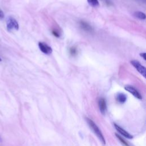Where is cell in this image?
<instances>
[{
	"label": "cell",
	"mask_w": 146,
	"mask_h": 146,
	"mask_svg": "<svg viewBox=\"0 0 146 146\" xmlns=\"http://www.w3.org/2000/svg\"><path fill=\"white\" fill-rule=\"evenodd\" d=\"M86 121H87L88 124L89 125L90 127L91 128V129L93 131V132L95 133V134L99 139L100 141H102L103 144H105L106 141H105L104 137L101 131L99 129V127L97 126V125L92 120L90 119L89 118H86Z\"/></svg>",
	"instance_id": "obj_1"
},
{
	"label": "cell",
	"mask_w": 146,
	"mask_h": 146,
	"mask_svg": "<svg viewBox=\"0 0 146 146\" xmlns=\"http://www.w3.org/2000/svg\"><path fill=\"white\" fill-rule=\"evenodd\" d=\"M6 28L8 31L18 30L19 29V24L17 20L13 17H9L6 21Z\"/></svg>",
	"instance_id": "obj_2"
},
{
	"label": "cell",
	"mask_w": 146,
	"mask_h": 146,
	"mask_svg": "<svg viewBox=\"0 0 146 146\" xmlns=\"http://www.w3.org/2000/svg\"><path fill=\"white\" fill-rule=\"evenodd\" d=\"M131 64L135 68V69L144 78L146 76V69L145 68L140 64V63L136 60H132L131 61Z\"/></svg>",
	"instance_id": "obj_3"
},
{
	"label": "cell",
	"mask_w": 146,
	"mask_h": 146,
	"mask_svg": "<svg viewBox=\"0 0 146 146\" xmlns=\"http://www.w3.org/2000/svg\"><path fill=\"white\" fill-rule=\"evenodd\" d=\"M38 47L40 49V50L44 54H50L52 51V48L49 46L48 44H47L46 43H44V42H39L38 43Z\"/></svg>",
	"instance_id": "obj_4"
},
{
	"label": "cell",
	"mask_w": 146,
	"mask_h": 146,
	"mask_svg": "<svg viewBox=\"0 0 146 146\" xmlns=\"http://www.w3.org/2000/svg\"><path fill=\"white\" fill-rule=\"evenodd\" d=\"M124 88L126 91H128L129 93H131L132 95H133L135 98H136L139 99H142V96H141V94L133 86H129V85H127L124 87Z\"/></svg>",
	"instance_id": "obj_5"
},
{
	"label": "cell",
	"mask_w": 146,
	"mask_h": 146,
	"mask_svg": "<svg viewBox=\"0 0 146 146\" xmlns=\"http://www.w3.org/2000/svg\"><path fill=\"white\" fill-rule=\"evenodd\" d=\"M114 126H115V128L116 129V131L119 133H120L121 135H123L124 137H127L128 139H132L133 138V136L131 134H129L127 131H126L125 129H124L123 128H122L121 127H120L116 124H114Z\"/></svg>",
	"instance_id": "obj_6"
},
{
	"label": "cell",
	"mask_w": 146,
	"mask_h": 146,
	"mask_svg": "<svg viewBox=\"0 0 146 146\" xmlns=\"http://www.w3.org/2000/svg\"><path fill=\"white\" fill-rule=\"evenodd\" d=\"M98 104H99V108L100 109L101 113L103 114H104L107 110V105H106V100L103 98H100L99 100Z\"/></svg>",
	"instance_id": "obj_7"
},
{
	"label": "cell",
	"mask_w": 146,
	"mask_h": 146,
	"mask_svg": "<svg viewBox=\"0 0 146 146\" xmlns=\"http://www.w3.org/2000/svg\"><path fill=\"white\" fill-rule=\"evenodd\" d=\"M80 26L81 27V28L82 29H83L86 31L91 32L92 31V27L88 23H87V22H86L84 21H82L80 22Z\"/></svg>",
	"instance_id": "obj_8"
},
{
	"label": "cell",
	"mask_w": 146,
	"mask_h": 146,
	"mask_svg": "<svg viewBox=\"0 0 146 146\" xmlns=\"http://www.w3.org/2000/svg\"><path fill=\"white\" fill-rule=\"evenodd\" d=\"M116 100L120 103H124L127 100V96L123 93H118L116 97Z\"/></svg>",
	"instance_id": "obj_9"
},
{
	"label": "cell",
	"mask_w": 146,
	"mask_h": 146,
	"mask_svg": "<svg viewBox=\"0 0 146 146\" xmlns=\"http://www.w3.org/2000/svg\"><path fill=\"white\" fill-rule=\"evenodd\" d=\"M133 15L135 17L139 19H141V20H144L145 19V14L141 11H135L133 13Z\"/></svg>",
	"instance_id": "obj_10"
},
{
	"label": "cell",
	"mask_w": 146,
	"mask_h": 146,
	"mask_svg": "<svg viewBox=\"0 0 146 146\" xmlns=\"http://www.w3.org/2000/svg\"><path fill=\"white\" fill-rule=\"evenodd\" d=\"M88 4L93 7H96L99 5L98 0H87Z\"/></svg>",
	"instance_id": "obj_11"
},
{
	"label": "cell",
	"mask_w": 146,
	"mask_h": 146,
	"mask_svg": "<svg viewBox=\"0 0 146 146\" xmlns=\"http://www.w3.org/2000/svg\"><path fill=\"white\" fill-rule=\"evenodd\" d=\"M116 136L117 138L120 141V142H121L124 145H125V146H129V144H128L124 139H123V138H122L120 135H117V134H116Z\"/></svg>",
	"instance_id": "obj_12"
},
{
	"label": "cell",
	"mask_w": 146,
	"mask_h": 146,
	"mask_svg": "<svg viewBox=\"0 0 146 146\" xmlns=\"http://www.w3.org/2000/svg\"><path fill=\"white\" fill-rule=\"evenodd\" d=\"M69 51H70V54L72 55V56H75L77 54V49L74 47H72L70 48L69 50Z\"/></svg>",
	"instance_id": "obj_13"
},
{
	"label": "cell",
	"mask_w": 146,
	"mask_h": 146,
	"mask_svg": "<svg viewBox=\"0 0 146 146\" xmlns=\"http://www.w3.org/2000/svg\"><path fill=\"white\" fill-rule=\"evenodd\" d=\"M52 34L55 36H56V37H57V38H59V37L60 36L59 33L56 30H54L52 31Z\"/></svg>",
	"instance_id": "obj_14"
},
{
	"label": "cell",
	"mask_w": 146,
	"mask_h": 146,
	"mask_svg": "<svg viewBox=\"0 0 146 146\" xmlns=\"http://www.w3.org/2000/svg\"><path fill=\"white\" fill-rule=\"evenodd\" d=\"M140 55L144 59V60H146V54L145 52H141L140 54Z\"/></svg>",
	"instance_id": "obj_15"
},
{
	"label": "cell",
	"mask_w": 146,
	"mask_h": 146,
	"mask_svg": "<svg viewBox=\"0 0 146 146\" xmlns=\"http://www.w3.org/2000/svg\"><path fill=\"white\" fill-rule=\"evenodd\" d=\"M5 17V14L3 13V12L2 11V10H1L0 9V19H2Z\"/></svg>",
	"instance_id": "obj_16"
},
{
	"label": "cell",
	"mask_w": 146,
	"mask_h": 146,
	"mask_svg": "<svg viewBox=\"0 0 146 146\" xmlns=\"http://www.w3.org/2000/svg\"><path fill=\"white\" fill-rule=\"evenodd\" d=\"M2 141V139H1V137H0V141Z\"/></svg>",
	"instance_id": "obj_17"
},
{
	"label": "cell",
	"mask_w": 146,
	"mask_h": 146,
	"mask_svg": "<svg viewBox=\"0 0 146 146\" xmlns=\"http://www.w3.org/2000/svg\"><path fill=\"white\" fill-rule=\"evenodd\" d=\"M1 59L0 58V62H1Z\"/></svg>",
	"instance_id": "obj_18"
}]
</instances>
